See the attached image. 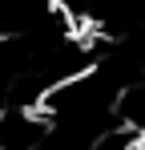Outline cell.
Masks as SVG:
<instances>
[{"label":"cell","mask_w":145,"mask_h":150,"mask_svg":"<svg viewBox=\"0 0 145 150\" xmlns=\"http://www.w3.org/2000/svg\"><path fill=\"white\" fill-rule=\"evenodd\" d=\"M48 118L28 105V101H16L8 110H0V150H36L40 138L48 134Z\"/></svg>","instance_id":"1"},{"label":"cell","mask_w":145,"mask_h":150,"mask_svg":"<svg viewBox=\"0 0 145 150\" xmlns=\"http://www.w3.org/2000/svg\"><path fill=\"white\" fill-rule=\"evenodd\" d=\"M121 150H145V134H137V138H129Z\"/></svg>","instance_id":"2"}]
</instances>
